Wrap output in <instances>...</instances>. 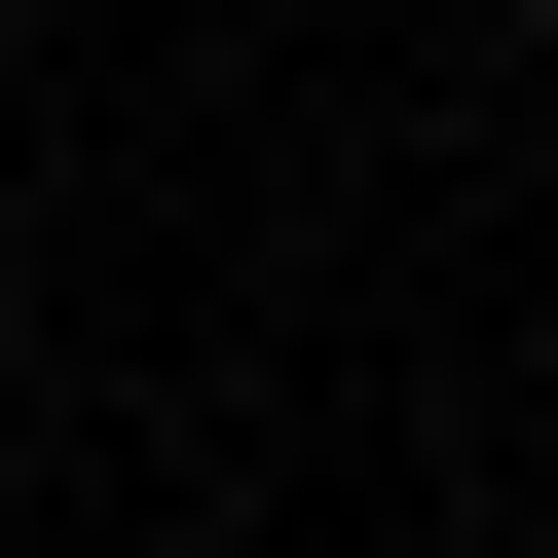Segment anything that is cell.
<instances>
[{
    "mask_svg": "<svg viewBox=\"0 0 558 558\" xmlns=\"http://www.w3.org/2000/svg\"><path fill=\"white\" fill-rule=\"evenodd\" d=\"M0 447H38V223H0Z\"/></svg>",
    "mask_w": 558,
    "mask_h": 558,
    "instance_id": "1",
    "label": "cell"
}]
</instances>
